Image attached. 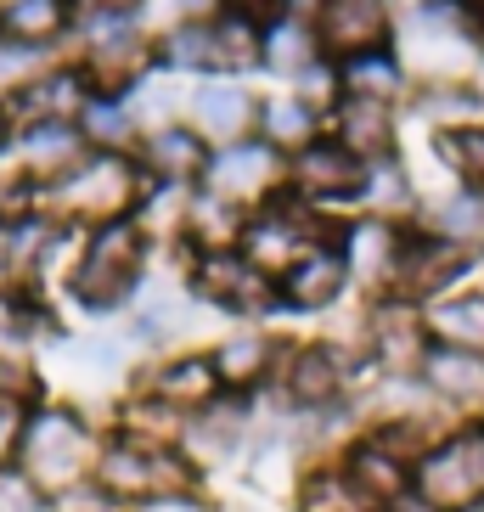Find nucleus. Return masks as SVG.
<instances>
[{
    "mask_svg": "<svg viewBox=\"0 0 484 512\" xmlns=\"http://www.w3.org/2000/svg\"><path fill=\"white\" fill-rule=\"evenodd\" d=\"M141 394L175 406L181 417H197V411H209L226 389H220V372H214L209 349H203V355H169V361H158L141 377Z\"/></svg>",
    "mask_w": 484,
    "mask_h": 512,
    "instance_id": "21",
    "label": "nucleus"
},
{
    "mask_svg": "<svg viewBox=\"0 0 484 512\" xmlns=\"http://www.w3.org/2000/svg\"><path fill=\"white\" fill-rule=\"evenodd\" d=\"M428 355V321H423V304L411 299H372L366 310V327H361V361L378 366V377H417Z\"/></svg>",
    "mask_w": 484,
    "mask_h": 512,
    "instance_id": "7",
    "label": "nucleus"
},
{
    "mask_svg": "<svg viewBox=\"0 0 484 512\" xmlns=\"http://www.w3.org/2000/svg\"><path fill=\"white\" fill-rule=\"evenodd\" d=\"M355 366H366V361H349V349L327 344V338H316V344H288L282 349V366H276V389H282V400L299 417H316V411L344 406Z\"/></svg>",
    "mask_w": 484,
    "mask_h": 512,
    "instance_id": "5",
    "label": "nucleus"
},
{
    "mask_svg": "<svg viewBox=\"0 0 484 512\" xmlns=\"http://www.w3.org/2000/svg\"><path fill=\"white\" fill-rule=\"evenodd\" d=\"M0 512H62V507L40 490H29L17 473H0Z\"/></svg>",
    "mask_w": 484,
    "mask_h": 512,
    "instance_id": "43",
    "label": "nucleus"
},
{
    "mask_svg": "<svg viewBox=\"0 0 484 512\" xmlns=\"http://www.w3.org/2000/svg\"><path fill=\"white\" fill-rule=\"evenodd\" d=\"M299 512H378V507L349 484V473L333 456V462H316L299 479Z\"/></svg>",
    "mask_w": 484,
    "mask_h": 512,
    "instance_id": "38",
    "label": "nucleus"
},
{
    "mask_svg": "<svg viewBox=\"0 0 484 512\" xmlns=\"http://www.w3.org/2000/svg\"><path fill=\"white\" fill-rule=\"evenodd\" d=\"M321 57L327 51H321L316 23H304V17H276V23H265V74L299 85Z\"/></svg>",
    "mask_w": 484,
    "mask_h": 512,
    "instance_id": "31",
    "label": "nucleus"
},
{
    "mask_svg": "<svg viewBox=\"0 0 484 512\" xmlns=\"http://www.w3.org/2000/svg\"><path fill=\"white\" fill-rule=\"evenodd\" d=\"M96 96L91 74L79 68V62H51L46 74L34 79L29 91L17 96V119H62V124H79V113H85V102Z\"/></svg>",
    "mask_w": 484,
    "mask_h": 512,
    "instance_id": "25",
    "label": "nucleus"
},
{
    "mask_svg": "<svg viewBox=\"0 0 484 512\" xmlns=\"http://www.w3.org/2000/svg\"><path fill=\"white\" fill-rule=\"evenodd\" d=\"M74 29V0H0V34L29 40V46H57Z\"/></svg>",
    "mask_w": 484,
    "mask_h": 512,
    "instance_id": "35",
    "label": "nucleus"
},
{
    "mask_svg": "<svg viewBox=\"0 0 484 512\" xmlns=\"http://www.w3.org/2000/svg\"><path fill=\"white\" fill-rule=\"evenodd\" d=\"M141 192H147V175H141L136 152H91L74 175H62L57 186H46V209L57 220H68L74 231H91L102 220H124L136 214Z\"/></svg>",
    "mask_w": 484,
    "mask_h": 512,
    "instance_id": "3",
    "label": "nucleus"
},
{
    "mask_svg": "<svg viewBox=\"0 0 484 512\" xmlns=\"http://www.w3.org/2000/svg\"><path fill=\"white\" fill-rule=\"evenodd\" d=\"M338 226H321V209H310L293 186H282V192L265 203V209L248 214V226H242V242L237 254L254 265L259 276H282L293 265V259L304 254V248H316L321 237H333Z\"/></svg>",
    "mask_w": 484,
    "mask_h": 512,
    "instance_id": "4",
    "label": "nucleus"
},
{
    "mask_svg": "<svg viewBox=\"0 0 484 512\" xmlns=\"http://www.w3.org/2000/svg\"><path fill=\"white\" fill-rule=\"evenodd\" d=\"M12 158L17 169L40 186H57L62 175H74L91 147H85V130L79 124H62V119H29L17 124V141H12Z\"/></svg>",
    "mask_w": 484,
    "mask_h": 512,
    "instance_id": "17",
    "label": "nucleus"
},
{
    "mask_svg": "<svg viewBox=\"0 0 484 512\" xmlns=\"http://www.w3.org/2000/svg\"><path fill=\"white\" fill-rule=\"evenodd\" d=\"M327 119H333V141H344V147L355 152L366 169L400 158V147H394V141H400V130H394V107L361 102V96H344Z\"/></svg>",
    "mask_w": 484,
    "mask_h": 512,
    "instance_id": "22",
    "label": "nucleus"
},
{
    "mask_svg": "<svg viewBox=\"0 0 484 512\" xmlns=\"http://www.w3.org/2000/svg\"><path fill=\"white\" fill-rule=\"evenodd\" d=\"M158 74H214V17H181L152 40Z\"/></svg>",
    "mask_w": 484,
    "mask_h": 512,
    "instance_id": "30",
    "label": "nucleus"
},
{
    "mask_svg": "<svg viewBox=\"0 0 484 512\" xmlns=\"http://www.w3.org/2000/svg\"><path fill=\"white\" fill-rule=\"evenodd\" d=\"M473 265V254H462L456 242L434 237V231L411 226L406 231V254H400V276H394V299L411 304H434L451 293V282Z\"/></svg>",
    "mask_w": 484,
    "mask_h": 512,
    "instance_id": "14",
    "label": "nucleus"
},
{
    "mask_svg": "<svg viewBox=\"0 0 484 512\" xmlns=\"http://www.w3.org/2000/svg\"><path fill=\"white\" fill-rule=\"evenodd\" d=\"M186 287H192L197 304H214V310H226V316H265V310H282V304H276V282L259 276L237 248L192 254Z\"/></svg>",
    "mask_w": 484,
    "mask_h": 512,
    "instance_id": "8",
    "label": "nucleus"
},
{
    "mask_svg": "<svg viewBox=\"0 0 484 512\" xmlns=\"http://www.w3.org/2000/svg\"><path fill=\"white\" fill-rule=\"evenodd\" d=\"M79 68L91 74L96 91H136L141 79L152 74V34L141 29V17H124V23H107V29L85 34V57Z\"/></svg>",
    "mask_w": 484,
    "mask_h": 512,
    "instance_id": "12",
    "label": "nucleus"
},
{
    "mask_svg": "<svg viewBox=\"0 0 484 512\" xmlns=\"http://www.w3.org/2000/svg\"><path fill=\"white\" fill-rule=\"evenodd\" d=\"M0 400H6V406H23V411H34L46 400L40 349H34L12 321H0Z\"/></svg>",
    "mask_w": 484,
    "mask_h": 512,
    "instance_id": "33",
    "label": "nucleus"
},
{
    "mask_svg": "<svg viewBox=\"0 0 484 512\" xmlns=\"http://www.w3.org/2000/svg\"><path fill=\"white\" fill-rule=\"evenodd\" d=\"M462 512H484V501H473V507H462Z\"/></svg>",
    "mask_w": 484,
    "mask_h": 512,
    "instance_id": "47",
    "label": "nucleus"
},
{
    "mask_svg": "<svg viewBox=\"0 0 484 512\" xmlns=\"http://www.w3.org/2000/svg\"><path fill=\"white\" fill-rule=\"evenodd\" d=\"M417 113L434 130H468V124H484V91L473 79H428L417 91Z\"/></svg>",
    "mask_w": 484,
    "mask_h": 512,
    "instance_id": "36",
    "label": "nucleus"
},
{
    "mask_svg": "<svg viewBox=\"0 0 484 512\" xmlns=\"http://www.w3.org/2000/svg\"><path fill=\"white\" fill-rule=\"evenodd\" d=\"M316 34L333 62L361 57V51H383L394 40V0H321Z\"/></svg>",
    "mask_w": 484,
    "mask_h": 512,
    "instance_id": "13",
    "label": "nucleus"
},
{
    "mask_svg": "<svg viewBox=\"0 0 484 512\" xmlns=\"http://www.w3.org/2000/svg\"><path fill=\"white\" fill-rule=\"evenodd\" d=\"M423 321H428V344L484 355V293H445V299L423 304Z\"/></svg>",
    "mask_w": 484,
    "mask_h": 512,
    "instance_id": "32",
    "label": "nucleus"
},
{
    "mask_svg": "<svg viewBox=\"0 0 484 512\" xmlns=\"http://www.w3.org/2000/svg\"><path fill=\"white\" fill-rule=\"evenodd\" d=\"M248 411H254L248 406V394H220L209 411L186 417L175 451H181L197 473H209L214 462H231V456L242 451V439H248Z\"/></svg>",
    "mask_w": 484,
    "mask_h": 512,
    "instance_id": "18",
    "label": "nucleus"
},
{
    "mask_svg": "<svg viewBox=\"0 0 484 512\" xmlns=\"http://www.w3.org/2000/svg\"><path fill=\"white\" fill-rule=\"evenodd\" d=\"M338 467H344L349 484H355L378 512H394L400 501L411 496V467L417 462H406L394 445H383V439L366 428V434H355L344 451H338Z\"/></svg>",
    "mask_w": 484,
    "mask_h": 512,
    "instance_id": "15",
    "label": "nucleus"
},
{
    "mask_svg": "<svg viewBox=\"0 0 484 512\" xmlns=\"http://www.w3.org/2000/svg\"><path fill=\"white\" fill-rule=\"evenodd\" d=\"M288 186L310 203V209H333V203H361L366 197V164L344 141L321 136L304 152L288 158Z\"/></svg>",
    "mask_w": 484,
    "mask_h": 512,
    "instance_id": "9",
    "label": "nucleus"
},
{
    "mask_svg": "<svg viewBox=\"0 0 484 512\" xmlns=\"http://www.w3.org/2000/svg\"><path fill=\"white\" fill-rule=\"evenodd\" d=\"M417 383L434 394L439 406H451V411H479V406H484V355L428 344L423 366H417Z\"/></svg>",
    "mask_w": 484,
    "mask_h": 512,
    "instance_id": "24",
    "label": "nucleus"
},
{
    "mask_svg": "<svg viewBox=\"0 0 484 512\" xmlns=\"http://www.w3.org/2000/svg\"><path fill=\"white\" fill-rule=\"evenodd\" d=\"M321 107H310L299 91H282V96H265L259 102V124H254V136L259 141H271L276 152H304L310 141H321Z\"/></svg>",
    "mask_w": 484,
    "mask_h": 512,
    "instance_id": "28",
    "label": "nucleus"
},
{
    "mask_svg": "<svg viewBox=\"0 0 484 512\" xmlns=\"http://www.w3.org/2000/svg\"><path fill=\"white\" fill-rule=\"evenodd\" d=\"M147 259H152V237L141 231L136 214L79 231V254L68 265V299L91 316L136 304L141 282H147Z\"/></svg>",
    "mask_w": 484,
    "mask_h": 512,
    "instance_id": "2",
    "label": "nucleus"
},
{
    "mask_svg": "<svg viewBox=\"0 0 484 512\" xmlns=\"http://www.w3.org/2000/svg\"><path fill=\"white\" fill-rule=\"evenodd\" d=\"M17 124H23V119H17V107L6 102V96H0V158L12 152V141H17Z\"/></svg>",
    "mask_w": 484,
    "mask_h": 512,
    "instance_id": "46",
    "label": "nucleus"
},
{
    "mask_svg": "<svg viewBox=\"0 0 484 512\" xmlns=\"http://www.w3.org/2000/svg\"><path fill=\"white\" fill-rule=\"evenodd\" d=\"M366 214H383V220H394L400 209H411V175L400 158H389V164H372L366 169Z\"/></svg>",
    "mask_w": 484,
    "mask_h": 512,
    "instance_id": "41",
    "label": "nucleus"
},
{
    "mask_svg": "<svg viewBox=\"0 0 484 512\" xmlns=\"http://www.w3.org/2000/svg\"><path fill=\"white\" fill-rule=\"evenodd\" d=\"M338 85H344V96L400 107V96L411 91V68H406V57H400L394 46L361 51V57H344V62H338Z\"/></svg>",
    "mask_w": 484,
    "mask_h": 512,
    "instance_id": "26",
    "label": "nucleus"
},
{
    "mask_svg": "<svg viewBox=\"0 0 484 512\" xmlns=\"http://www.w3.org/2000/svg\"><path fill=\"white\" fill-rule=\"evenodd\" d=\"M209 158H214V147L197 136L186 119L147 130V136H141V147H136L141 175H147V181H164V186H203Z\"/></svg>",
    "mask_w": 484,
    "mask_h": 512,
    "instance_id": "19",
    "label": "nucleus"
},
{
    "mask_svg": "<svg viewBox=\"0 0 484 512\" xmlns=\"http://www.w3.org/2000/svg\"><path fill=\"white\" fill-rule=\"evenodd\" d=\"M51 46H29V40H12V34H0V96L17 102V96L29 91L34 79L51 68Z\"/></svg>",
    "mask_w": 484,
    "mask_h": 512,
    "instance_id": "40",
    "label": "nucleus"
},
{
    "mask_svg": "<svg viewBox=\"0 0 484 512\" xmlns=\"http://www.w3.org/2000/svg\"><path fill=\"white\" fill-rule=\"evenodd\" d=\"M344 287H349V271H344L338 231H333V237H321L316 248H304L288 271L276 276V304L310 316V310H333V304L344 299Z\"/></svg>",
    "mask_w": 484,
    "mask_h": 512,
    "instance_id": "16",
    "label": "nucleus"
},
{
    "mask_svg": "<svg viewBox=\"0 0 484 512\" xmlns=\"http://www.w3.org/2000/svg\"><path fill=\"white\" fill-rule=\"evenodd\" d=\"M23 417H29L23 406H6V400H0V473H12V462H17V439H23Z\"/></svg>",
    "mask_w": 484,
    "mask_h": 512,
    "instance_id": "44",
    "label": "nucleus"
},
{
    "mask_svg": "<svg viewBox=\"0 0 484 512\" xmlns=\"http://www.w3.org/2000/svg\"><path fill=\"white\" fill-rule=\"evenodd\" d=\"M220 12L231 17H248V23H276V17H288V0H220Z\"/></svg>",
    "mask_w": 484,
    "mask_h": 512,
    "instance_id": "45",
    "label": "nucleus"
},
{
    "mask_svg": "<svg viewBox=\"0 0 484 512\" xmlns=\"http://www.w3.org/2000/svg\"><path fill=\"white\" fill-rule=\"evenodd\" d=\"M282 338L265 327H242L231 332V338H220V344L209 349L214 372H220V389L226 394H248L254 400L265 383H276V366H282Z\"/></svg>",
    "mask_w": 484,
    "mask_h": 512,
    "instance_id": "20",
    "label": "nucleus"
},
{
    "mask_svg": "<svg viewBox=\"0 0 484 512\" xmlns=\"http://www.w3.org/2000/svg\"><path fill=\"white\" fill-rule=\"evenodd\" d=\"M186 124L209 147H237V141L254 136L259 124V96L242 85V79H226V74H209L197 79L186 91Z\"/></svg>",
    "mask_w": 484,
    "mask_h": 512,
    "instance_id": "11",
    "label": "nucleus"
},
{
    "mask_svg": "<svg viewBox=\"0 0 484 512\" xmlns=\"http://www.w3.org/2000/svg\"><path fill=\"white\" fill-rule=\"evenodd\" d=\"M68 361L79 366V372H119L124 366V338H102V332H91V338H68Z\"/></svg>",
    "mask_w": 484,
    "mask_h": 512,
    "instance_id": "42",
    "label": "nucleus"
},
{
    "mask_svg": "<svg viewBox=\"0 0 484 512\" xmlns=\"http://www.w3.org/2000/svg\"><path fill=\"white\" fill-rule=\"evenodd\" d=\"M248 68H265V29L248 17L214 12V74L242 79Z\"/></svg>",
    "mask_w": 484,
    "mask_h": 512,
    "instance_id": "37",
    "label": "nucleus"
},
{
    "mask_svg": "<svg viewBox=\"0 0 484 512\" xmlns=\"http://www.w3.org/2000/svg\"><path fill=\"white\" fill-rule=\"evenodd\" d=\"M192 316H197V299H192V287L186 282H141V293H136V304H130V332H136L141 344H152V349H164V344H175L186 327H192Z\"/></svg>",
    "mask_w": 484,
    "mask_h": 512,
    "instance_id": "23",
    "label": "nucleus"
},
{
    "mask_svg": "<svg viewBox=\"0 0 484 512\" xmlns=\"http://www.w3.org/2000/svg\"><path fill=\"white\" fill-rule=\"evenodd\" d=\"M79 130H85V147L91 152H130L141 147V119H136V102H130V91H96L91 102H85V113H79Z\"/></svg>",
    "mask_w": 484,
    "mask_h": 512,
    "instance_id": "29",
    "label": "nucleus"
},
{
    "mask_svg": "<svg viewBox=\"0 0 484 512\" xmlns=\"http://www.w3.org/2000/svg\"><path fill=\"white\" fill-rule=\"evenodd\" d=\"M434 152L462 186L484 192V124H468V130H434Z\"/></svg>",
    "mask_w": 484,
    "mask_h": 512,
    "instance_id": "39",
    "label": "nucleus"
},
{
    "mask_svg": "<svg viewBox=\"0 0 484 512\" xmlns=\"http://www.w3.org/2000/svg\"><path fill=\"white\" fill-rule=\"evenodd\" d=\"M423 231L456 242L462 254H479V248H484V192H473V186L445 192L439 203H428V209H423Z\"/></svg>",
    "mask_w": 484,
    "mask_h": 512,
    "instance_id": "34",
    "label": "nucleus"
},
{
    "mask_svg": "<svg viewBox=\"0 0 484 512\" xmlns=\"http://www.w3.org/2000/svg\"><path fill=\"white\" fill-rule=\"evenodd\" d=\"M242 226H248V209H237V203L197 186L192 203H186V226L175 242H186L192 254H220V248H237L242 242Z\"/></svg>",
    "mask_w": 484,
    "mask_h": 512,
    "instance_id": "27",
    "label": "nucleus"
},
{
    "mask_svg": "<svg viewBox=\"0 0 484 512\" xmlns=\"http://www.w3.org/2000/svg\"><path fill=\"white\" fill-rule=\"evenodd\" d=\"M96 451H102V434L91 428L85 411L62 406V400H40V406L23 417V439H17L12 473L29 484V490L62 501V496H74L79 484H91Z\"/></svg>",
    "mask_w": 484,
    "mask_h": 512,
    "instance_id": "1",
    "label": "nucleus"
},
{
    "mask_svg": "<svg viewBox=\"0 0 484 512\" xmlns=\"http://www.w3.org/2000/svg\"><path fill=\"white\" fill-rule=\"evenodd\" d=\"M288 186V152H276L271 141H237V147H214L209 169H203V192L226 197L237 209H265L276 192Z\"/></svg>",
    "mask_w": 484,
    "mask_h": 512,
    "instance_id": "6",
    "label": "nucleus"
},
{
    "mask_svg": "<svg viewBox=\"0 0 484 512\" xmlns=\"http://www.w3.org/2000/svg\"><path fill=\"white\" fill-rule=\"evenodd\" d=\"M406 231L400 220H383V214H361L338 226V254H344V271L355 287L366 293H394V276H400V254H406Z\"/></svg>",
    "mask_w": 484,
    "mask_h": 512,
    "instance_id": "10",
    "label": "nucleus"
}]
</instances>
